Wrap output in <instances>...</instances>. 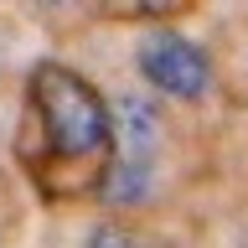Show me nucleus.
I'll use <instances>...</instances> for the list:
<instances>
[{
	"label": "nucleus",
	"mask_w": 248,
	"mask_h": 248,
	"mask_svg": "<svg viewBox=\"0 0 248 248\" xmlns=\"http://www.w3.org/2000/svg\"><path fill=\"white\" fill-rule=\"evenodd\" d=\"M140 73L155 93L166 98H186L197 104L207 83H212V67H207V52L197 42H186L181 31H150L140 42Z\"/></svg>",
	"instance_id": "nucleus-2"
},
{
	"label": "nucleus",
	"mask_w": 248,
	"mask_h": 248,
	"mask_svg": "<svg viewBox=\"0 0 248 248\" xmlns=\"http://www.w3.org/2000/svg\"><path fill=\"white\" fill-rule=\"evenodd\" d=\"M31 119L42 124L46 160H62V166L98 170L114 145V119L98 88L57 62H42L31 73Z\"/></svg>",
	"instance_id": "nucleus-1"
},
{
	"label": "nucleus",
	"mask_w": 248,
	"mask_h": 248,
	"mask_svg": "<svg viewBox=\"0 0 248 248\" xmlns=\"http://www.w3.org/2000/svg\"><path fill=\"white\" fill-rule=\"evenodd\" d=\"M88 248H150V243H145L135 228H124V222H98V228L88 232Z\"/></svg>",
	"instance_id": "nucleus-4"
},
{
	"label": "nucleus",
	"mask_w": 248,
	"mask_h": 248,
	"mask_svg": "<svg viewBox=\"0 0 248 248\" xmlns=\"http://www.w3.org/2000/svg\"><path fill=\"white\" fill-rule=\"evenodd\" d=\"M114 145L124 150L129 166H155V150H160V108L140 93H124L119 114H114Z\"/></svg>",
	"instance_id": "nucleus-3"
}]
</instances>
